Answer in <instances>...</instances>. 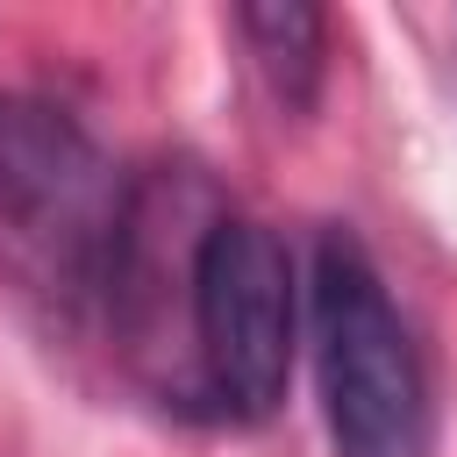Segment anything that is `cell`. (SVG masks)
Here are the masks:
<instances>
[{"label": "cell", "mask_w": 457, "mask_h": 457, "mask_svg": "<svg viewBox=\"0 0 457 457\" xmlns=\"http://www.w3.org/2000/svg\"><path fill=\"white\" fill-rule=\"evenodd\" d=\"M129 171L93 143V129L43 100L0 93V271L57 328L100 314Z\"/></svg>", "instance_id": "1"}, {"label": "cell", "mask_w": 457, "mask_h": 457, "mask_svg": "<svg viewBox=\"0 0 457 457\" xmlns=\"http://www.w3.org/2000/svg\"><path fill=\"white\" fill-rule=\"evenodd\" d=\"M307 336L314 393L336 457H436V386L428 357L350 228L314 236L307 264Z\"/></svg>", "instance_id": "3"}, {"label": "cell", "mask_w": 457, "mask_h": 457, "mask_svg": "<svg viewBox=\"0 0 457 457\" xmlns=\"http://www.w3.org/2000/svg\"><path fill=\"white\" fill-rule=\"evenodd\" d=\"M293 328H300V286H293L286 243L257 214L221 200L186 250L171 407L228 428L278 414L293 378Z\"/></svg>", "instance_id": "2"}, {"label": "cell", "mask_w": 457, "mask_h": 457, "mask_svg": "<svg viewBox=\"0 0 457 457\" xmlns=\"http://www.w3.org/2000/svg\"><path fill=\"white\" fill-rule=\"evenodd\" d=\"M250 71L264 79V93L278 100V114H314L321 79H328V14L300 7V0H264V7H236L228 14Z\"/></svg>", "instance_id": "4"}]
</instances>
